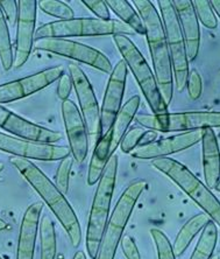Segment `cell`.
<instances>
[{"instance_id":"cell-1","label":"cell","mask_w":220,"mask_h":259,"mask_svg":"<svg viewBox=\"0 0 220 259\" xmlns=\"http://www.w3.org/2000/svg\"><path fill=\"white\" fill-rule=\"evenodd\" d=\"M10 162L39 194L44 203L50 208L52 214L56 216L59 222L62 224L63 229L66 230L71 245L78 247L82 242L81 224L73 207L66 199V195L61 193L56 185L52 184L42 170L29 160L13 157L10 159Z\"/></svg>"},{"instance_id":"cell-2","label":"cell","mask_w":220,"mask_h":259,"mask_svg":"<svg viewBox=\"0 0 220 259\" xmlns=\"http://www.w3.org/2000/svg\"><path fill=\"white\" fill-rule=\"evenodd\" d=\"M133 5L146 29L148 47L153 61L154 75L167 105H170L174 93V74L161 15L154 4L148 0H133Z\"/></svg>"},{"instance_id":"cell-3","label":"cell","mask_w":220,"mask_h":259,"mask_svg":"<svg viewBox=\"0 0 220 259\" xmlns=\"http://www.w3.org/2000/svg\"><path fill=\"white\" fill-rule=\"evenodd\" d=\"M118 172V157L113 154L106 166L94 194L90 210L88 229H86V251L91 259H97L98 251L103 239L106 224L109 219V210L115 194Z\"/></svg>"},{"instance_id":"cell-4","label":"cell","mask_w":220,"mask_h":259,"mask_svg":"<svg viewBox=\"0 0 220 259\" xmlns=\"http://www.w3.org/2000/svg\"><path fill=\"white\" fill-rule=\"evenodd\" d=\"M113 41L123 56V61L126 63L127 68L138 82L140 90L154 115L158 116L168 113L169 106L163 100L154 71L151 70L142 53L127 35H123V34L113 35Z\"/></svg>"},{"instance_id":"cell-5","label":"cell","mask_w":220,"mask_h":259,"mask_svg":"<svg viewBox=\"0 0 220 259\" xmlns=\"http://www.w3.org/2000/svg\"><path fill=\"white\" fill-rule=\"evenodd\" d=\"M151 166L176 184L220 228V201L187 166L172 158L155 159L151 161Z\"/></svg>"},{"instance_id":"cell-6","label":"cell","mask_w":220,"mask_h":259,"mask_svg":"<svg viewBox=\"0 0 220 259\" xmlns=\"http://www.w3.org/2000/svg\"><path fill=\"white\" fill-rule=\"evenodd\" d=\"M133 30L119 20H100L97 18H73L40 26L35 32V40L68 39L74 36L132 35Z\"/></svg>"},{"instance_id":"cell-7","label":"cell","mask_w":220,"mask_h":259,"mask_svg":"<svg viewBox=\"0 0 220 259\" xmlns=\"http://www.w3.org/2000/svg\"><path fill=\"white\" fill-rule=\"evenodd\" d=\"M147 187V182L138 179L131 182L118 200L106 224L97 259H115L118 245L123 237L125 228L130 221L136 202Z\"/></svg>"},{"instance_id":"cell-8","label":"cell","mask_w":220,"mask_h":259,"mask_svg":"<svg viewBox=\"0 0 220 259\" xmlns=\"http://www.w3.org/2000/svg\"><path fill=\"white\" fill-rule=\"evenodd\" d=\"M135 120L142 127L156 132H189L196 130L220 127V111L197 110L164 113V115H141L135 116Z\"/></svg>"},{"instance_id":"cell-9","label":"cell","mask_w":220,"mask_h":259,"mask_svg":"<svg viewBox=\"0 0 220 259\" xmlns=\"http://www.w3.org/2000/svg\"><path fill=\"white\" fill-rule=\"evenodd\" d=\"M166 40L168 45L170 60H172L174 81L177 93H183L187 88L189 75V60L185 49L183 33L172 0H158Z\"/></svg>"},{"instance_id":"cell-10","label":"cell","mask_w":220,"mask_h":259,"mask_svg":"<svg viewBox=\"0 0 220 259\" xmlns=\"http://www.w3.org/2000/svg\"><path fill=\"white\" fill-rule=\"evenodd\" d=\"M34 46L39 51L52 53L63 58L88 64L94 69L103 71L104 74H111L113 70L112 63L104 53L77 41L69 39H40L34 41Z\"/></svg>"},{"instance_id":"cell-11","label":"cell","mask_w":220,"mask_h":259,"mask_svg":"<svg viewBox=\"0 0 220 259\" xmlns=\"http://www.w3.org/2000/svg\"><path fill=\"white\" fill-rule=\"evenodd\" d=\"M0 151L22 159L41 160V161H56L71 154L69 147L33 142L3 132H0Z\"/></svg>"},{"instance_id":"cell-12","label":"cell","mask_w":220,"mask_h":259,"mask_svg":"<svg viewBox=\"0 0 220 259\" xmlns=\"http://www.w3.org/2000/svg\"><path fill=\"white\" fill-rule=\"evenodd\" d=\"M69 75L77 95L82 117L91 137H100V109L96 94L84 70L78 64H69Z\"/></svg>"},{"instance_id":"cell-13","label":"cell","mask_w":220,"mask_h":259,"mask_svg":"<svg viewBox=\"0 0 220 259\" xmlns=\"http://www.w3.org/2000/svg\"><path fill=\"white\" fill-rule=\"evenodd\" d=\"M63 74L64 67L56 66L29 75L27 77L0 84V105L22 100L30 95L39 93L44 88L59 81V78Z\"/></svg>"},{"instance_id":"cell-14","label":"cell","mask_w":220,"mask_h":259,"mask_svg":"<svg viewBox=\"0 0 220 259\" xmlns=\"http://www.w3.org/2000/svg\"><path fill=\"white\" fill-rule=\"evenodd\" d=\"M19 14L17 22V37L13 67L20 68L27 62L35 41V25L37 2L20 0L18 2Z\"/></svg>"},{"instance_id":"cell-15","label":"cell","mask_w":220,"mask_h":259,"mask_svg":"<svg viewBox=\"0 0 220 259\" xmlns=\"http://www.w3.org/2000/svg\"><path fill=\"white\" fill-rule=\"evenodd\" d=\"M128 68L123 60L119 61L113 68L106 85L103 105L100 109V136L111 128L115 118L121 109L124 100L125 88H126Z\"/></svg>"},{"instance_id":"cell-16","label":"cell","mask_w":220,"mask_h":259,"mask_svg":"<svg viewBox=\"0 0 220 259\" xmlns=\"http://www.w3.org/2000/svg\"><path fill=\"white\" fill-rule=\"evenodd\" d=\"M205 130L182 132L180 135L155 140L154 143L139 146L131 152V155L135 159L155 160L158 158H167L170 154L182 152L192 147L193 145L202 142Z\"/></svg>"},{"instance_id":"cell-17","label":"cell","mask_w":220,"mask_h":259,"mask_svg":"<svg viewBox=\"0 0 220 259\" xmlns=\"http://www.w3.org/2000/svg\"><path fill=\"white\" fill-rule=\"evenodd\" d=\"M62 117L71 155L77 162H83L88 157L89 133L82 113L73 101L67 100L62 102Z\"/></svg>"},{"instance_id":"cell-18","label":"cell","mask_w":220,"mask_h":259,"mask_svg":"<svg viewBox=\"0 0 220 259\" xmlns=\"http://www.w3.org/2000/svg\"><path fill=\"white\" fill-rule=\"evenodd\" d=\"M0 128L12 133L18 138L33 140V142L55 144L62 139L60 132L40 126L25 118L15 115L6 108L0 105Z\"/></svg>"},{"instance_id":"cell-19","label":"cell","mask_w":220,"mask_h":259,"mask_svg":"<svg viewBox=\"0 0 220 259\" xmlns=\"http://www.w3.org/2000/svg\"><path fill=\"white\" fill-rule=\"evenodd\" d=\"M172 2L183 33L188 60L189 62H192L198 56L200 48L199 21L193 9L192 0H172Z\"/></svg>"},{"instance_id":"cell-20","label":"cell","mask_w":220,"mask_h":259,"mask_svg":"<svg viewBox=\"0 0 220 259\" xmlns=\"http://www.w3.org/2000/svg\"><path fill=\"white\" fill-rule=\"evenodd\" d=\"M42 209L43 204L40 202H35L26 209L21 221L20 232H19L17 259H34L37 230H39L40 216Z\"/></svg>"},{"instance_id":"cell-21","label":"cell","mask_w":220,"mask_h":259,"mask_svg":"<svg viewBox=\"0 0 220 259\" xmlns=\"http://www.w3.org/2000/svg\"><path fill=\"white\" fill-rule=\"evenodd\" d=\"M203 173L208 188H215L220 181V148L213 128H206L202 138Z\"/></svg>"},{"instance_id":"cell-22","label":"cell","mask_w":220,"mask_h":259,"mask_svg":"<svg viewBox=\"0 0 220 259\" xmlns=\"http://www.w3.org/2000/svg\"><path fill=\"white\" fill-rule=\"evenodd\" d=\"M140 97L139 96H133L130 98L125 104L121 106L120 111L118 112V115L115 118L111 126V133H112V139H111V148H109V154L111 157L115 154V152L123 140L125 133L127 132L128 126L134 120L138 112L139 106H140Z\"/></svg>"},{"instance_id":"cell-23","label":"cell","mask_w":220,"mask_h":259,"mask_svg":"<svg viewBox=\"0 0 220 259\" xmlns=\"http://www.w3.org/2000/svg\"><path fill=\"white\" fill-rule=\"evenodd\" d=\"M111 139L112 133L111 130L98 137L96 146H94L92 158H91L89 172H88V185L93 186L99 182L101 175L107 166V163L111 159L109 154V148H111Z\"/></svg>"},{"instance_id":"cell-24","label":"cell","mask_w":220,"mask_h":259,"mask_svg":"<svg viewBox=\"0 0 220 259\" xmlns=\"http://www.w3.org/2000/svg\"><path fill=\"white\" fill-rule=\"evenodd\" d=\"M208 221H210V217L204 212V214H198L191 217V219L181 228L180 232H178L176 236L175 243H174L173 245V251L175 257H181L182 254L187 251L189 245H190L191 242L193 241V238L204 229V227L206 226Z\"/></svg>"},{"instance_id":"cell-25","label":"cell","mask_w":220,"mask_h":259,"mask_svg":"<svg viewBox=\"0 0 220 259\" xmlns=\"http://www.w3.org/2000/svg\"><path fill=\"white\" fill-rule=\"evenodd\" d=\"M108 9L115 12L118 18L123 24L128 26L133 32L140 34V35H146V29L143 26V22L140 18L134 7L132 6V3L127 0H106Z\"/></svg>"},{"instance_id":"cell-26","label":"cell","mask_w":220,"mask_h":259,"mask_svg":"<svg viewBox=\"0 0 220 259\" xmlns=\"http://www.w3.org/2000/svg\"><path fill=\"white\" fill-rule=\"evenodd\" d=\"M218 242L217 224L213 221H208L200 232V237L193 250L190 259H211L213 257Z\"/></svg>"},{"instance_id":"cell-27","label":"cell","mask_w":220,"mask_h":259,"mask_svg":"<svg viewBox=\"0 0 220 259\" xmlns=\"http://www.w3.org/2000/svg\"><path fill=\"white\" fill-rule=\"evenodd\" d=\"M41 241V259H55L58 254L56 231L52 220L49 215H44L39 224Z\"/></svg>"},{"instance_id":"cell-28","label":"cell","mask_w":220,"mask_h":259,"mask_svg":"<svg viewBox=\"0 0 220 259\" xmlns=\"http://www.w3.org/2000/svg\"><path fill=\"white\" fill-rule=\"evenodd\" d=\"M14 53L11 42V35L9 25L0 9V62L4 70L9 71L13 68Z\"/></svg>"},{"instance_id":"cell-29","label":"cell","mask_w":220,"mask_h":259,"mask_svg":"<svg viewBox=\"0 0 220 259\" xmlns=\"http://www.w3.org/2000/svg\"><path fill=\"white\" fill-rule=\"evenodd\" d=\"M193 9L197 19L207 29H215L218 27V18L212 9L211 0H193Z\"/></svg>"},{"instance_id":"cell-30","label":"cell","mask_w":220,"mask_h":259,"mask_svg":"<svg viewBox=\"0 0 220 259\" xmlns=\"http://www.w3.org/2000/svg\"><path fill=\"white\" fill-rule=\"evenodd\" d=\"M37 6L45 14L59 18L60 20H70L75 18L73 9L68 4L59 0H40L37 2Z\"/></svg>"},{"instance_id":"cell-31","label":"cell","mask_w":220,"mask_h":259,"mask_svg":"<svg viewBox=\"0 0 220 259\" xmlns=\"http://www.w3.org/2000/svg\"><path fill=\"white\" fill-rule=\"evenodd\" d=\"M149 232H150L151 238H153V241L155 243V246H156L157 258L158 259H176L173 251L172 243H170L169 238L167 237L164 232L160 229H157V228H151Z\"/></svg>"},{"instance_id":"cell-32","label":"cell","mask_w":220,"mask_h":259,"mask_svg":"<svg viewBox=\"0 0 220 259\" xmlns=\"http://www.w3.org/2000/svg\"><path fill=\"white\" fill-rule=\"evenodd\" d=\"M74 163L73 155H68V157L61 160L58 172H56V187H58L61 193L67 194L69 190V180H70V172L71 167Z\"/></svg>"},{"instance_id":"cell-33","label":"cell","mask_w":220,"mask_h":259,"mask_svg":"<svg viewBox=\"0 0 220 259\" xmlns=\"http://www.w3.org/2000/svg\"><path fill=\"white\" fill-rule=\"evenodd\" d=\"M145 132L141 127H133L125 133L123 140L120 143V148L124 153H131V152L139 146L140 139Z\"/></svg>"},{"instance_id":"cell-34","label":"cell","mask_w":220,"mask_h":259,"mask_svg":"<svg viewBox=\"0 0 220 259\" xmlns=\"http://www.w3.org/2000/svg\"><path fill=\"white\" fill-rule=\"evenodd\" d=\"M187 87H188V94L191 100L196 101L202 96V93H203L202 76H200L199 72L196 69L189 70Z\"/></svg>"},{"instance_id":"cell-35","label":"cell","mask_w":220,"mask_h":259,"mask_svg":"<svg viewBox=\"0 0 220 259\" xmlns=\"http://www.w3.org/2000/svg\"><path fill=\"white\" fill-rule=\"evenodd\" d=\"M82 4L100 20H111V13L105 0H83Z\"/></svg>"},{"instance_id":"cell-36","label":"cell","mask_w":220,"mask_h":259,"mask_svg":"<svg viewBox=\"0 0 220 259\" xmlns=\"http://www.w3.org/2000/svg\"><path fill=\"white\" fill-rule=\"evenodd\" d=\"M0 9L5 17V20L10 27H14L18 22L19 7L18 2L15 0H2L0 2Z\"/></svg>"},{"instance_id":"cell-37","label":"cell","mask_w":220,"mask_h":259,"mask_svg":"<svg viewBox=\"0 0 220 259\" xmlns=\"http://www.w3.org/2000/svg\"><path fill=\"white\" fill-rule=\"evenodd\" d=\"M121 249L127 259H141V254L139 252L138 246H136L134 239L131 236H124L121 238Z\"/></svg>"},{"instance_id":"cell-38","label":"cell","mask_w":220,"mask_h":259,"mask_svg":"<svg viewBox=\"0 0 220 259\" xmlns=\"http://www.w3.org/2000/svg\"><path fill=\"white\" fill-rule=\"evenodd\" d=\"M73 81H71L70 75L64 74L59 78V85H58V95L62 101L69 100V96L73 90Z\"/></svg>"},{"instance_id":"cell-39","label":"cell","mask_w":220,"mask_h":259,"mask_svg":"<svg viewBox=\"0 0 220 259\" xmlns=\"http://www.w3.org/2000/svg\"><path fill=\"white\" fill-rule=\"evenodd\" d=\"M156 138H157V132L156 131H153V130H146V131L143 132L141 139H140L139 146H145V145L154 143L155 139H156Z\"/></svg>"},{"instance_id":"cell-40","label":"cell","mask_w":220,"mask_h":259,"mask_svg":"<svg viewBox=\"0 0 220 259\" xmlns=\"http://www.w3.org/2000/svg\"><path fill=\"white\" fill-rule=\"evenodd\" d=\"M212 9H213L214 13L220 19V0H212L211 2Z\"/></svg>"},{"instance_id":"cell-41","label":"cell","mask_w":220,"mask_h":259,"mask_svg":"<svg viewBox=\"0 0 220 259\" xmlns=\"http://www.w3.org/2000/svg\"><path fill=\"white\" fill-rule=\"evenodd\" d=\"M73 259H86V256L83 251H77V252L75 253V256L73 257Z\"/></svg>"},{"instance_id":"cell-42","label":"cell","mask_w":220,"mask_h":259,"mask_svg":"<svg viewBox=\"0 0 220 259\" xmlns=\"http://www.w3.org/2000/svg\"><path fill=\"white\" fill-rule=\"evenodd\" d=\"M6 229H10V227L7 226V223L5 222V221L0 219V231H4V230H6Z\"/></svg>"},{"instance_id":"cell-43","label":"cell","mask_w":220,"mask_h":259,"mask_svg":"<svg viewBox=\"0 0 220 259\" xmlns=\"http://www.w3.org/2000/svg\"><path fill=\"white\" fill-rule=\"evenodd\" d=\"M215 190H217V192H219L220 193V181L218 182V185L217 186H215V188H214Z\"/></svg>"},{"instance_id":"cell-44","label":"cell","mask_w":220,"mask_h":259,"mask_svg":"<svg viewBox=\"0 0 220 259\" xmlns=\"http://www.w3.org/2000/svg\"><path fill=\"white\" fill-rule=\"evenodd\" d=\"M3 170H4V163L0 162V173H2Z\"/></svg>"},{"instance_id":"cell-45","label":"cell","mask_w":220,"mask_h":259,"mask_svg":"<svg viewBox=\"0 0 220 259\" xmlns=\"http://www.w3.org/2000/svg\"><path fill=\"white\" fill-rule=\"evenodd\" d=\"M211 259H219V258H218V257H212Z\"/></svg>"},{"instance_id":"cell-46","label":"cell","mask_w":220,"mask_h":259,"mask_svg":"<svg viewBox=\"0 0 220 259\" xmlns=\"http://www.w3.org/2000/svg\"><path fill=\"white\" fill-rule=\"evenodd\" d=\"M0 259H3V258H2V257H0Z\"/></svg>"}]
</instances>
